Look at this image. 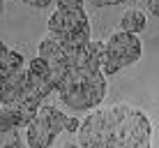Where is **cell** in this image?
I'll use <instances>...</instances> for the list:
<instances>
[{"mask_svg": "<svg viewBox=\"0 0 159 148\" xmlns=\"http://www.w3.org/2000/svg\"><path fill=\"white\" fill-rule=\"evenodd\" d=\"M76 136H79V146H83V148H118L108 109H99V107L92 109L81 120V127L76 132Z\"/></svg>", "mask_w": 159, "mask_h": 148, "instance_id": "cell-5", "label": "cell"}, {"mask_svg": "<svg viewBox=\"0 0 159 148\" xmlns=\"http://www.w3.org/2000/svg\"><path fill=\"white\" fill-rule=\"evenodd\" d=\"M23 130H25V144H28V148H48L53 144V139H56L53 130L39 116H35Z\"/></svg>", "mask_w": 159, "mask_h": 148, "instance_id": "cell-9", "label": "cell"}, {"mask_svg": "<svg viewBox=\"0 0 159 148\" xmlns=\"http://www.w3.org/2000/svg\"><path fill=\"white\" fill-rule=\"evenodd\" d=\"M28 88V67H21L16 72L7 74L5 81L0 84V104H12L16 102L23 90Z\"/></svg>", "mask_w": 159, "mask_h": 148, "instance_id": "cell-8", "label": "cell"}, {"mask_svg": "<svg viewBox=\"0 0 159 148\" xmlns=\"http://www.w3.org/2000/svg\"><path fill=\"white\" fill-rule=\"evenodd\" d=\"M58 7H67V9H76V7H83L85 0H56Z\"/></svg>", "mask_w": 159, "mask_h": 148, "instance_id": "cell-14", "label": "cell"}, {"mask_svg": "<svg viewBox=\"0 0 159 148\" xmlns=\"http://www.w3.org/2000/svg\"><path fill=\"white\" fill-rule=\"evenodd\" d=\"M88 2H92L95 7H108V5H120L122 0H88Z\"/></svg>", "mask_w": 159, "mask_h": 148, "instance_id": "cell-16", "label": "cell"}, {"mask_svg": "<svg viewBox=\"0 0 159 148\" xmlns=\"http://www.w3.org/2000/svg\"><path fill=\"white\" fill-rule=\"evenodd\" d=\"M2 9H5V2H2V0H0V14H2Z\"/></svg>", "mask_w": 159, "mask_h": 148, "instance_id": "cell-20", "label": "cell"}, {"mask_svg": "<svg viewBox=\"0 0 159 148\" xmlns=\"http://www.w3.org/2000/svg\"><path fill=\"white\" fill-rule=\"evenodd\" d=\"M48 35L67 46L90 42V19L85 14V7H56L53 14L48 16Z\"/></svg>", "mask_w": 159, "mask_h": 148, "instance_id": "cell-4", "label": "cell"}, {"mask_svg": "<svg viewBox=\"0 0 159 148\" xmlns=\"http://www.w3.org/2000/svg\"><path fill=\"white\" fill-rule=\"evenodd\" d=\"M148 26V16L145 12H141V9L136 7H129L127 12L120 16V30H127V32H143Z\"/></svg>", "mask_w": 159, "mask_h": 148, "instance_id": "cell-11", "label": "cell"}, {"mask_svg": "<svg viewBox=\"0 0 159 148\" xmlns=\"http://www.w3.org/2000/svg\"><path fill=\"white\" fill-rule=\"evenodd\" d=\"M143 56V42L139 32L116 30L104 42V56H102V69L106 76L118 74L120 69L139 63Z\"/></svg>", "mask_w": 159, "mask_h": 148, "instance_id": "cell-3", "label": "cell"}, {"mask_svg": "<svg viewBox=\"0 0 159 148\" xmlns=\"http://www.w3.org/2000/svg\"><path fill=\"white\" fill-rule=\"evenodd\" d=\"M62 148H83V146H79V141H76V144H67V146H62Z\"/></svg>", "mask_w": 159, "mask_h": 148, "instance_id": "cell-19", "label": "cell"}, {"mask_svg": "<svg viewBox=\"0 0 159 148\" xmlns=\"http://www.w3.org/2000/svg\"><path fill=\"white\" fill-rule=\"evenodd\" d=\"M0 148H28V144H23V139H21V136L16 134V130H14V132H7L2 136V146Z\"/></svg>", "mask_w": 159, "mask_h": 148, "instance_id": "cell-13", "label": "cell"}, {"mask_svg": "<svg viewBox=\"0 0 159 148\" xmlns=\"http://www.w3.org/2000/svg\"><path fill=\"white\" fill-rule=\"evenodd\" d=\"M145 7H148V12H150L152 16H159V0H148Z\"/></svg>", "mask_w": 159, "mask_h": 148, "instance_id": "cell-17", "label": "cell"}, {"mask_svg": "<svg viewBox=\"0 0 159 148\" xmlns=\"http://www.w3.org/2000/svg\"><path fill=\"white\" fill-rule=\"evenodd\" d=\"M7 51H9V46L5 44L2 40H0V58H5V53H7Z\"/></svg>", "mask_w": 159, "mask_h": 148, "instance_id": "cell-18", "label": "cell"}, {"mask_svg": "<svg viewBox=\"0 0 159 148\" xmlns=\"http://www.w3.org/2000/svg\"><path fill=\"white\" fill-rule=\"evenodd\" d=\"M122 2H131V0H122Z\"/></svg>", "mask_w": 159, "mask_h": 148, "instance_id": "cell-21", "label": "cell"}, {"mask_svg": "<svg viewBox=\"0 0 159 148\" xmlns=\"http://www.w3.org/2000/svg\"><path fill=\"white\" fill-rule=\"evenodd\" d=\"M14 130H19V125H16V118L9 109V104H0V134L14 132Z\"/></svg>", "mask_w": 159, "mask_h": 148, "instance_id": "cell-12", "label": "cell"}, {"mask_svg": "<svg viewBox=\"0 0 159 148\" xmlns=\"http://www.w3.org/2000/svg\"><path fill=\"white\" fill-rule=\"evenodd\" d=\"M28 88L39 97H46L56 90V81H53V74H51V67L46 65L44 58H32L28 60Z\"/></svg>", "mask_w": 159, "mask_h": 148, "instance_id": "cell-7", "label": "cell"}, {"mask_svg": "<svg viewBox=\"0 0 159 148\" xmlns=\"http://www.w3.org/2000/svg\"><path fill=\"white\" fill-rule=\"evenodd\" d=\"M37 56L46 60V65L51 67V74H53V81H58L65 76V72H67V51H65V46L60 44V42L56 40V37H44V40H39V44H37Z\"/></svg>", "mask_w": 159, "mask_h": 148, "instance_id": "cell-6", "label": "cell"}, {"mask_svg": "<svg viewBox=\"0 0 159 148\" xmlns=\"http://www.w3.org/2000/svg\"><path fill=\"white\" fill-rule=\"evenodd\" d=\"M108 111L118 148H152V123L141 109L116 104Z\"/></svg>", "mask_w": 159, "mask_h": 148, "instance_id": "cell-2", "label": "cell"}, {"mask_svg": "<svg viewBox=\"0 0 159 148\" xmlns=\"http://www.w3.org/2000/svg\"><path fill=\"white\" fill-rule=\"evenodd\" d=\"M19 2L30 5V7H35V9H44V7H48L51 2H56V0H19Z\"/></svg>", "mask_w": 159, "mask_h": 148, "instance_id": "cell-15", "label": "cell"}, {"mask_svg": "<svg viewBox=\"0 0 159 148\" xmlns=\"http://www.w3.org/2000/svg\"><path fill=\"white\" fill-rule=\"evenodd\" d=\"M37 116L46 120V125L53 130V134H62L67 132V123H69V113H62L58 107H51V104H42L39 111H37Z\"/></svg>", "mask_w": 159, "mask_h": 148, "instance_id": "cell-10", "label": "cell"}, {"mask_svg": "<svg viewBox=\"0 0 159 148\" xmlns=\"http://www.w3.org/2000/svg\"><path fill=\"white\" fill-rule=\"evenodd\" d=\"M56 93L69 111L74 113L92 111L106 97V74L102 67L67 65V72L58 81Z\"/></svg>", "mask_w": 159, "mask_h": 148, "instance_id": "cell-1", "label": "cell"}]
</instances>
